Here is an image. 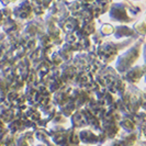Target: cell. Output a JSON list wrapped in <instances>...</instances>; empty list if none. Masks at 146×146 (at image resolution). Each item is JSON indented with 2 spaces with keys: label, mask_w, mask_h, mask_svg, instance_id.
Returning <instances> with one entry per match:
<instances>
[{
  "label": "cell",
  "mask_w": 146,
  "mask_h": 146,
  "mask_svg": "<svg viewBox=\"0 0 146 146\" xmlns=\"http://www.w3.org/2000/svg\"><path fill=\"white\" fill-rule=\"evenodd\" d=\"M72 120H73L74 126H76V127H81V126H84V125L87 124V123H86V121H85V119H84V117H82V114H81L80 111L75 112L73 117H72Z\"/></svg>",
  "instance_id": "cell-6"
},
{
  "label": "cell",
  "mask_w": 146,
  "mask_h": 146,
  "mask_svg": "<svg viewBox=\"0 0 146 146\" xmlns=\"http://www.w3.org/2000/svg\"><path fill=\"white\" fill-rule=\"evenodd\" d=\"M120 125H121L123 129H125L126 131H129V133H131V132L134 131V129H135V121H133L132 119H129L127 117H125L121 120Z\"/></svg>",
  "instance_id": "cell-7"
},
{
  "label": "cell",
  "mask_w": 146,
  "mask_h": 146,
  "mask_svg": "<svg viewBox=\"0 0 146 146\" xmlns=\"http://www.w3.org/2000/svg\"><path fill=\"white\" fill-rule=\"evenodd\" d=\"M133 34H134V31L130 29L129 27H126V25H121V27H117V29H115V35H117V37L131 36Z\"/></svg>",
  "instance_id": "cell-5"
},
{
  "label": "cell",
  "mask_w": 146,
  "mask_h": 146,
  "mask_svg": "<svg viewBox=\"0 0 146 146\" xmlns=\"http://www.w3.org/2000/svg\"><path fill=\"white\" fill-rule=\"evenodd\" d=\"M79 136H80L81 141L85 142V143H87V144H96L99 141V136L92 131H90V130H84V131H81Z\"/></svg>",
  "instance_id": "cell-3"
},
{
  "label": "cell",
  "mask_w": 146,
  "mask_h": 146,
  "mask_svg": "<svg viewBox=\"0 0 146 146\" xmlns=\"http://www.w3.org/2000/svg\"><path fill=\"white\" fill-rule=\"evenodd\" d=\"M112 31H113V28H111L110 25H104L103 28H101V32L103 34H110L112 33Z\"/></svg>",
  "instance_id": "cell-8"
},
{
  "label": "cell",
  "mask_w": 146,
  "mask_h": 146,
  "mask_svg": "<svg viewBox=\"0 0 146 146\" xmlns=\"http://www.w3.org/2000/svg\"><path fill=\"white\" fill-rule=\"evenodd\" d=\"M126 8L123 7V3L119 5V3H115L113 5V7L111 9V12H110V15H112V18L114 20H117V21H122V22H131L132 20H130L127 18V15L125 12Z\"/></svg>",
  "instance_id": "cell-2"
},
{
  "label": "cell",
  "mask_w": 146,
  "mask_h": 146,
  "mask_svg": "<svg viewBox=\"0 0 146 146\" xmlns=\"http://www.w3.org/2000/svg\"><path fill=\"white\" fill-rule=\"evenodd\" d=\"M144 70H143V67H135L133 69H130L127 73H126V80L131 81V82H135L143 76Z\"/></svg>",
  "instance_id": "cell-4"
},
{
  "label": "cell",
  "mask_w": 146,
  "mask_h": 146,
  "mask_svg": "<svg viewBox=\"0 0 146 146\" xmlns=\"http://www.w3.org/2000/svg\"><path fill=\"white\" fill-rule=\"evenodd\" d=\"M40 146H41V145H40Z\"/></svg>",
  "instance_id": "cell-9"
},
{
  "label": "cell",
  "mask_w": 146,
  "mask_h": 146,
  "mask_svg": "<svg viewBox=\"0 0 146 146\" xmlns=\"http://www.w3.org/2000/svg\"><path fill=\"white\" fill-rule=\"evenodd\" d=\"M139 45L133 46L131 50H130V52H126V54L122 55L119 58V62H117V69H119V72H125L127 69V67H130L134 63V60H135L136 57L139 58Z\"/></svg>",
  "instance_id": "cell-1"
}]
</instances>
